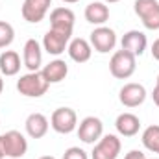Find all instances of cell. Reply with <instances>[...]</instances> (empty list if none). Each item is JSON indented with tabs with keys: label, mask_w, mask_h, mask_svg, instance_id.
Returning a JSON list of instances; mask_svg holds the SVG:
<instances>
[{
	"label": "cell",
	"mask_w": 159,
	"mask_h": 159,
	"mask_svg": "<svg viewBox=\"0 0 159 159\" xmlns=\"http://www.w3.org/2000/svg\"><path fill=\"white\" fill-rule=\"evenodd\" d=\"M48 81L43 76V72H28L17 81V91L22 96H30V98H39L48 91Z\"/></svg>",
	"instance_id": "6da1fadb"
},
{
	"label": "cell",
	"mask_w": 159,
	"mask_h": 159,
	"mask_svg": "<svg viewBox=\"0 0 159 159\" xmlns=\"http://www.w3.org/2000/svg\"><path fill=\"white\" fill-rule=\"evenodd\" d=\"M135 67H137L135 56L131 52H128V50H117L113 54L111 61H109V70L117 80L129 78L135 72Z\"/></svg>",
	"instance_id": "7a4b0ae2"
},
{
	"label": "cell",
	"mask_w": 159,
	"mask_h": 159,
	"mask_svg": "<svg viewBox=\"0 0 159 159\" xmlns=\"http://www.w3.org/2000/svg\"><path fill=\"white\" fill-rule=\"evenodd\" d=\"M135 13L143 20L146 30H159V2L157 0H135Z\"/></svg>",
	"instance_id": "3957f363"
},
{
	"label": "cell",
	"mask_w": 159,
	"mask_h": 159,
	"mask_svg": "<svg viewBox=\"0 0 159 159\" xmlns=\"http://www.w3.org/2000/svg\"><path fill=\"white\" fill-rule=\"evenodd\" d=\"M0 143H2L4 154L11 159L22 157L26 154V150H28V141L24 139V135L20 131H15V129L0 135Z\"/></svg>",
	"instance_id": "277c9868"
},
{
	"label": "cell",
	"mask_w": 159,
	"mask_h": 159,
	"mask_svg": "<svg viewBox=\"0 0 159 159\" xmlns=\"http://www.w3.org/2000/svg\"><path fill=\"white\" fill-rule=\"evenodd\" d=\"M76 124H78L76 111L70 109V107H59V109H56V111L52 113V117H50V126H52L57 133H63V135L74 131Z\"/></svg>",
	"instance_id": "5b68a950"
},
{
	"label": "cell",
	"mask_w": 159,
	"mask_h": 159,
	"mask_svg": "<svg viewBox=\"0 0 159 159\" xmlns=\"http://www.w3.org/2000/svg\"><path fill=\"white\" fill-rule=\"evenodd\" d=\"M120 139L117 135H104L98 143H96V146H94V150H93V154H91V159H117V156L120 154Z\"/></svg>",
	"instance_id": "8992f818"
},
{
	"label": "cell",
	"mask_w": 159,
	"mask_h": 159,
	"mask_svg": "<svg viewBox=\"0 0 159 159\" xmlns=\"http://www.w3.org/2000/svg\"><path fill=\"white\" fill-rule=\"evenodd\" d=\"M91 44L94 46L96 52L107 54V52L113 50L115 44H117V34H115L111 28H107V26H98V28H94L93 34H91Z\"/></svg>",
	"instance_id": "52a82bcc"
},
{
	"label": "cell",
	"mask_w": 159,
	"mask_h": 159,
	"mask_svg": "<svg viewBox=\"0 0 159 159\" xmlns=\"http://www.w3.org/2000/svg\"><path fill=\"white\" fill-rule=\"evenodd\" d=\"M102 131H104L102 120L96 119V117H85L80 122L78 137H80V141H83L85 144H94L96 141H100Z\"/></svg>",
	"instance_id": "ba28073f"
},
{
	"label": "cell",
	"mask_w": 159,
	"mask_h": 159,
	"mask_svg": "<svg viewBox=\"0 0 159 159\" xmlns=\"http://www.w3.org/2000/svg\"><path fill=\"white\" fill-rule=\"evenodd\" d=\"M70 35L72 34H69V32H61V30L50 28L46 32V35L43 37V46H44V50L48 54L59 56L61 52H65V48H67V44L70 41Z\"/></svg>",
	"instance_id": "9c48e42d"
},
{
	"label": "cell",
	"mask_w": 159,
	"mask_h": 159,
	"mask_svg": "<svg viewBox=\"0 0 159 159\" xmlns=\"http://www.w3.org/2000/svg\"><path fill=\"white\" fill-rule=\"evenodd\" d=\"M119 100L126 107H137L146 100V89L141 83H126L120 89Z\"/></svg>",
	"instance_id": "30bf717a"
},
{
	"label": "cell",
	"mask_w": 159,
	"mask_h": 159,
	"mask_svg": "<svg viewBox=\"0 0 159 159\" xmlns=\"http://www.w3.org/2000/svg\"><path fill=\"white\" fill-rule=\"evenodd\" d=\"M52 0H24L22 4V17L28 22H41L46 15V11L50 9Z\"/></svg>",
	"instance_id": "8fae6325"
},
{
	"label": "cell",
	"mask_w": 159,
	"mask_h": 159,
	"mask_svg": "<svg viewBox=\"0 0 159 159\" xmlns=\"http://www.w3.org/2000/svg\"><path fill=\"white\" fill-rule=\"evenodd\" d=\"M74 20H76V17H74L72 9H69V7H56L50 13V24H52L54 30H61V32L72 34Z\"/></svg>",
	"instance_id": "7c38bea8"
},
{
	"label": "cell",
	"mask_w": 159,
	"mask_h": 159,
	"mask_svg": "<svg viewBox=\"0 0 159 159\" xmlns=\"http://www.w3.org/2000/svg\"><path fill=\"white\" fill-rule=\"evenodd\" d=\"M146 44H148L146 35H144L143 32H139V30H131V32L124 34V37H122V50L131 52L135 57L144 54Z\"/></svg>",
	"instance_id": "4fadbf2b"
},
{
	"label": "cell",
	"mask_w": 159,
	"mask_h": 159,
	"mask_svg": "<svg viewBox=\"0 0 159 159\" xmlns=\"http://www.w3.org/2000/svg\"><path fill=\"white\" fill-rule=\"evenodd\" d=\"M24 67L30 70V72H37L39 67L43 65V52H41V46L35 39H28L24 44Z\"/></svg>",
	"instance_id": "5bb4252c"
},
{
	"label": "cell",
	"mask_w": 159,
	"mask_h": 159,
	"mask_svg": "<svg viewBox=\"0 0 159 159\" xmlns=\"http://www.w3.org/2000/svg\"><path fill=\"white\" fill-rule=\"evenodd\" d=\"M115 128L120 135L124 137H133L139 133V128H141V120L139 117H135L133 113H122L117 117L115 120Z\"/></svg>",
	"instance_id": "9a60e30c"
},
{
	"label": "cell",
	"mask_w": 159,
	"mask_h": 159,
	"mask_svg": "<svg viewBox=\"0 0 159 159\" xmlns=\"http://www.w3.org/2000/svg\"><path fill=\"white\" fill-rule=\"evenodd\" d=\"M41 72H43V76L46 78L48 83H59V81H63V80L67 78L69 67H67V63L63 59H54L48 65H44Z\"/></svg>",
	"instance_id": "2e32d148"
},
{
	"label": "cell",
	"mask_w": 159,
	"mask_h": 159,
	"mask_svg": "<svg viewBox=\"0 0 159 159\" xmlns=\"http://www.w3.org/2000/svg\"><path fill=\"white\" fill-rule=\"evenodd\" d=\"M26 131L32 139H41L48 131V119L43 113H32L26 119Z\"/></svg>",
	"instance_id": "e0dca14e"
},
{
	"label": "cell",
	"mask_w": 159,
	"mask_h": 159,
	"mask_svg": "<svg viewBox=\"0 0 159 159\" xmlns=\"http://www.w3.org/2000/svg\"><path fill=\"white\" fill-rule=\"evenodd\" d=\"M91 54H93L91 44L85 39L78 37V39L70 41V44H69V56H70L72 61H76V63H85V61L91 59Z\"/></svg>",
	"instance_id": "ac0fdd59"
},
{
	"label": "cell",
	"mask_w": 159,
	"mask_h": 159,
	"mask_svg": "<svg viewBox=\"0 0 159 159\" xmlns=\"http://www.w3.org/2000/svg\"><path fill=\"white\" fill-rule=\"evenodd\" d=\"M85 19L91 24H104L109 19V7L104 2H91L85 7Z\"/></svg>",
	"instance_id": "d6986e66"
},
{
	"label": "cell",
	"mask_w": 159,
	"mask_h": 159,
	"mask_svg": "<svg viewBox=\"0 0 159 159\" xmlns=\"http://www.w3.org/2000/svg\"><path fill=\"white\" fill-rule=\"evenodd\" d=\"M20 70V57L13 50H6L0 54V72L4 76H15Z\"/></svg>",
	"instance_id": "ffe728a7"
},
{
	"label": "cell",
	"mask_w": 159,
	"mask_h": 159,
	"mask_svg": "<svg viewBox=\"0 0 159 159\" xmlns=\"http://www.w3.org/2000/svg\"><path fill=\"white\" fill-rule=\"evenodd\" d=\"M143 144H144L146 150H150L154 154H159V126L157 124L148 126L143 131Z\"/></svg>",
	"instance_id": "44dd1931"
},
{
	"label": "cell",
	"mask_w": 159,
	"mask_h": 159,
	"mask_svg": "<svg viewBox=\"0 0 159 159\" xmlns=\"http://www.w3.org/2000/svg\"><path fill=\"white\" fill-rule=\"evenodd\" d=\"M15 39V30L9 22L6 20H0V48H6L9 46Z\"/></svg>",
	"instance_id": "7402d4cb"
},
{
	"label": "cell",
	"mask_w": 159,
	"mask_h": 159,
	"mask_svg": "<svg viewBox=\"0 0 159 159\" xmlns=\"http://www.w3.org/2000/svg\"><path fill=\"white\" fill-rule=\"evenodd\" d=\"M63 159H89V157H87V152H83L81 148H78V146H70V148L65 150Z\"/></svg>",
	"instance_id": "603a6c76"
},
{
	"label": "cell",
	"mask_w": 159,
	"mask_h": 159,
	"mask_svg": "<svg viewBox=\"0 0 159 159\" xmlns=\"http://www.w3.org/2000/svg\"><path fill=\"white\" fill-rule=\"evenodd\" d=\"M124 159H146V156H144L141 150H131V152L126 154V157Z\"/></svg>",
	"instance_id": "cb8c5ba5"
},
{
	"label": "cell",
	"mask_w": 159,
	"mask_h": 159,
	"mask_svg": "<svg viewBox=\"0 0 159 159\" xmlns=\"http://www.w3.org/2000/svg\"><path fill=\"white\" fill-rule=\"evenodd\" d=\"M152 56H154V59L159 61V39H156L152 44Z\"/></svg>",
	"instance_id": "d4e9b609"
},
{
	"label": "cell",
	"mask_w": 159,
	"mask_h": 159,
	"mask_svg": "<svg viewBox=\"0 0 159 159\" xmlns=\"http://www.w3.org/2000/svg\"><path fill=\"white\" fill-rule=\"evenodd\" d=\"M152 98H154V104L159 107V83H156V89L152 93Z\"/></svg>",
	"instance_id": "484cf974"
},
{
	"label": "cell",
	"mask_w": 159,
	"mask_h": 159,
	"mask_svg": "<svg viewBox=\"0 0 159 159\" xmlns=\"http://www.w3.org/2000/svg\"><path fill=\"white\" fill-rule=\"evenodd\" d=\"M6 157V154H4V148H2V143H0V159Z\"/></svg>",
	"instance_id": "4316f807"
},
{
	"label": "cell",
	"mask_w": 159,
	"mask_h": 159,
	"mask_svg": "<svg viewBox=\"0 0 159 159\" xmlns=\"http://www.w3.org/2000/svg\"><path fill=\"white\" fill-rule=\"evenodd\" d=\"M2 89H4V80H2V72H0V93H2Z\"/></svg>",
	"instance_id": "83f0119b"
},
{
	"label": "cell",
	"mask_w": 159,
	"mask_h": 159,
	"mask_svg": "<svg viewBox=\"0 0 159 159\" xmlns=\"http://www.w3.org/2000/svg\"><path fill=\"white\" fill-rule=\"evenodd\" d=\"M61 2H67V4H76V2H80V0H61Z\"/></svg>",
	"instance_id": "f1b7e54d"
},
{
	"label": "cell",
	"mask_w": 159,
	"mask_h": 159,
	"mask_svg": "<svg viewBox=\"0 0 159 159\" xmlns=\"http://www.w3.org/2000/svg\"><path fill=\"white\" fill-rule=\"evenodd\" d=\"M39 159H56V157H52V156H43V157H39Z\"/></svg>",
	"instance_id": "f546056e"
},
{
	"label": "cell",
	"mask_w": 159,
	"mask_h": 159,
	"mask_svg": "<svg viewBox=\"0 0 159 159\" xmlns=\"http://www.w3.org/2000/svg\"><path fill=\"white\" fill-rule=\"evenodd\" d=\"M104 2H109V4H113V2H119V0H104Z\"/></svg>",
	"instance_id": "4dcf8cb0"
},
{
	"label": "cell",
	"mask_w": 159,
	"mask_h": 159,
	"mask_svg": "<svg viewBox=\"0 0 159 159\" xmlns=\"http://www.w3.org/2000/svg\"><path fill=\"white\" fill-rule=\"evenodd\" d=\"M157 83H159V76H157Z\"/></svg>",
	"instance_id": "1f68e13d"
}]
</instances>
